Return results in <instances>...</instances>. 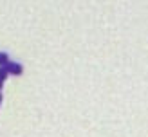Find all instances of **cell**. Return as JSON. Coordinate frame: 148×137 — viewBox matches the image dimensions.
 <instances>
[{"instance_id": "obj_3", "label": "cell", "mask_w": 148, "mask_h": 137, "mask_svg": "<svg viewBox=\"0 0 148 137\" xmlns=\"http://www.w3.org/2000/svg\"><path fill=\"white\" fill-rule=\"evenodd\" d=\"M7 61H9V56H7L5 52H0V67H4Z\"/></svg>"}, {"instance_id": "obj_1", "label": "cell", "mask_w": 148, "mask_h": 137, "mask_svg": "<svg viewBox=\"0 0 148 137\" xmlns=\"http://www.w3.org/2000/svg\"><path fill=\"white\" fill-rule=\"evenodd\" d=\"M4 69L7 70V74H13V76H20L22 74V65L16 61H7L4 65Z\"/></svg>"}, {"instance_id": "obj_2", "label": "cell", "mask_w": 148, "mask_h": 137, "mask_svg": "<svg viewBox=\"0 0 148 137\" xmlns=\"http://www.w3.org/2000/svg\"><path fill=\"white\" fill-rule=\"evenodd\" d=\"M7 78V70L4 67H0V89H2V85H4V79Z\"/></svg>"}, {"instance_id": "obj_4", "label": "cell", "mask_w": 148, "mask_h": 137, "mask_svg": "<svg viewBox=\"0 0 148 137\" xmlns=\"http://www.w3.org/2000/svg\"><path fill=\"white\" fill-rule=\"evenodd\" d=\"M0 103H2V94H0Z\"/></svg>"}]
</instances>
